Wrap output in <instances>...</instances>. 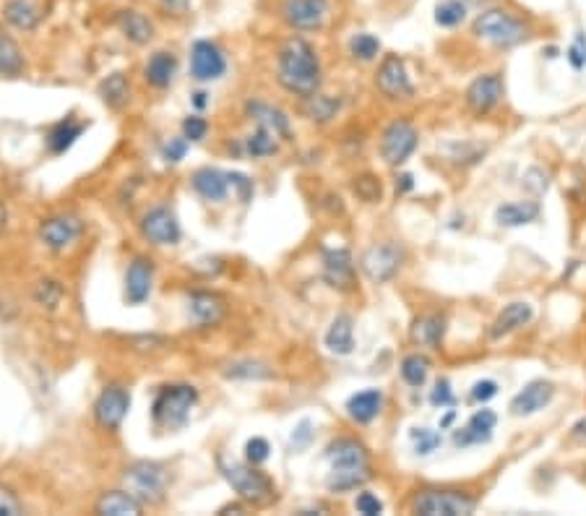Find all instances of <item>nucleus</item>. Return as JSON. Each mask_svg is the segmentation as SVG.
<instances>
[{
	"instance_id": "nucleus-56",
	"label": "nucleus",
	"mask_w": 586,
	"mask_h": 516,
	"mask_svg": "<svg viewBox=\"0 0 586 516\" xmlns=\"http://www.w3.org/2000/svg\"><path fill=\"white\" fill-rule=\"evenodd\" d=\"M412 188H415V178H412L409 172H404V175L396 178V193H409Z\"/></svg>"
},
{
	"instance_id": "nucleus-23",
	"label": "nucleus",
	"mask_w": 586,
	"mask_h": 516,
	"mask_svg": "<svg viewBox=\"0 0 586 516\" xmlns=\"http://www.w3.org/2000/svg\"><path fill=\"white\" fill-rule=\"evenodd\" d=\"M373 477L370 464H331V472L326 477V488L331 493H349V490L363 488Z\"/></svg>"
},
{
	"instance_id": "nucleus-9",
	"label": "nucleus",
	"mask_w": 586,
	"mask_h": 516,
	"mask_svg": "<svg viewBox=\"0 0 586 516\" xmlns=\"http://www.w3.org/2000/svg\"><path fill=\"white\" fill-rule=\"evenodd\" d=\"M417 146H420L417 128L409 120H394L381 136V157L386 159V165L399 167L417 152Z\"/></svg>"
},
{
	"instance_id": "nucleus-22",
	"label": "nucleus",
	"mask_w": 586,
	"mask_h": 516,
	"mask_svg": "<svg viewBox=\"0 0 586 516\" xmlns=\"http://www.w3.org/2000/svg\"><path fill=\"white\" fill-rule=\"evenodd\" d=\"M191 180H193V188H196L198 196L206 201H214V204H219V201L227 199L232 191L230 172L217 170V167H201V170L193 172Z\"/></svg>"
},
{
	"instance_id": "nucleus-26",
	"label": "nucleus",
	"mask_w": 586,
	"mask_h": 516,
	"mask_svg": "<svg viewBox=\"0 0 586 516\" xmlns=\"http://www.w3.org/2000/svg\"><path fill=\"white\" fill-rule=\"evenodd\" d=\"M383 410V391L381 389H365L357 391L347 399V415L355 420L357 425L373 423Z\"/></svg>"
},
{
	"instance_id": "nucleus-47",
	"label": "nucleus",
	"mask_w": 586,
	"mask_h": 516,
	"mask_svg": "<svg viewBox=\"0 0 586 516\" xmlns=\"http://www.w3.org/2000/svg\"><path fill=\"white\" fill-rule=\"evenodd\" d=\"M566 58L576 71H584L586 68V34L584 32H576V37H573V42L566 50Z\"/></svg>"
},
{
	"instance_id": "nucleus-8",
	"label": "nucleus",
	"mask_w": 586,
	"mask_h": 516,
	"mask_svg": "<svg viewBox=\"0 0 586 516\" xmlns=\"http://www.w3.org/2000/svg\"><path fill=\"white\" fill-rule=\"evenodd\" d=\"M284 24L295 32H321L331 14L329 0H282L279 6Z\"/></svg>"
},
{
	"instance_id": "nucleus-29",
	"label": "nucleus",
	"mask_w": 586,
	"mask_h": 516,
	"mask_svg": "<svg viewBox=\"0 0 586 516\" xmlns=\"http://www.w3.org/2000/svg\"><path fill=\"white\" fill-rule=\"evenodd\" d=\"M175 73H178V58L167 50H157V53L149 58L144 68L146 84L154 86V89H167V86L175 81Z\"/></svg>"
},
{
	"instance_id": "nucleus-14",
	"label": "nucleus",
	"mask_w": 586,
	"mask_h": 516,
	"mask_svg": "<svg viewBox=\"0 0 586 516\" xmlns=\"http://www.w3.org/2000/svg\"><path fill=\"white\" fill-rule=\"evenodd\" d=\"M81 232H84V222L79 214H55L42 219L40 240L50 251H66L81 238Z\"/></svg>"
},
{
	"instance_id": "nucleus-53",
	"label": "nucleus",
	"mask_w": 586,
	"mask_h": 516,
	"mask_svg": "<svg viewBox=\"0 0 586 516\" xmlns=\"http://www.w3.org/2000/svg\"><path fill=\"white\" fill-rule=\"evenodd\" d=\"M472 402L477 404H488L490 399L498 397V384L495 381H490V378H482V381H477L475 386H472Z\"/></svg>"
},
{
	"instance_id": "nucleus-7",
	"label": "nucleus",
	"mask_w": 586,
	"mask_h": 516,
	"mask_svg": "<svg viewBox=\"0 0 586 516\" xmlns=\"http://www.w3.org/2000/svg\"><path fill=\"white\" fill-rule=\"evenodd\" d=\"M404 264V248L394 240L373 243L360 258V269L373 285H386L399 274Z\"/></svg>"
},
{
	"instance_id": "nucleus-13",
	"label": "nucleus",
	"mask_w": 586,
	"mask_h": 516,
	"mask_svg": "<svg viewBox=\"0 0 586 516\" xmlns=\"http://www.w3.org/2000/svg\"><path fill=\"white\" fill-rule=\"evenodd\" d=\"M323 282L339 292L355 290L357 266L347 248H326L323 251Z\"/></svg>"
},
{
	"instance_id": "nucleus-46",
	"label": "nucleus",
	"mask_w": 586,
	"mask_h": 516,
	"mask_svg": "<svg viewBox=\"0 0 586 516\" xmlns=\"http://www.w3.org/2000/svg\"><path fill=\"white\" fill-rule=\"evenodd\" d=\"M206 133H209V123H206V118H201V115H188V118L183 120V136L191 141V144L204 141Z\"/></svg>"
},
{
	"instance_id": "nucleus-54",
	"label": "nucleus",
	"mask_w": 586,
	"mask_h": 516,
	"mask_svg": "<svg viewBox=\"0 0 586 516\" xmlns=\"http://www.w3.org/2000/svg\"><path fill=\"white\" fill-rule=\"evenodd\" d=\"M188 144H191V141L185 139H170V144L165 146V159L167 162H180V159H185V154H188Z\"/></svg>"
},
{
	"instance_id": "nucleus-43",
	"label": "nucleus",
	"mask_w": 586,
	"mask_h": 516,
	"mask_svg": "<svg viewBox=\"0 0 586 516\" xmlns=\"http://www.w3.org/2000/svg\"><path fill=\"white\" fill-rule=\"evenodd\" d=\"M34 300H37V305L47 308V311H55L60 300H63V287L55 279H42L37 290H34Z\"/></svg>"
},
{
	"instance_id": "nucleus-25",
	"label": "nucleus",
	"mask_w": 586,
	"mask_h": 516,
	"mask_svg": "<svg viewBox=\"0 0 586 516\" xmlns=\"http://www.w3.org/2000/svg\"><path fill=\"white\" fill-rule=\"evenodd\" d=\"M245 113H248L253 120H256V126H266L269 131L277 133V136L282 141H287L292 136L290 118H287V113H282L279 107L269 105V102L251 100L248 105H245Z\"/></svg>"
},
{
	"instance_id": "nucleus-16",
	"label": "nucleus",
	"mask_w": 586,
	"mask_h": 516,
	"mask_svg": "<svg viewBox=\"0 0 586 516\" xmlns=\"http://www.w3.org/2000/svg\"><path fill=\"white\" fill-rule=\"evenodd\" d=\"M141 235L152 245H175L180 243V222L172 209L154 206L141 219Z\"/></svg>"
},
{
	"instance_id": "nucleus-59",
	"label": "nucleus",
	"mask_w": 586,
	"mask_h": 516,
	"mask_svg": "<svg viewBox=\"0 0 586 516\" xmlns=\"http://www.w3.org/2000/svg\"><path fill=\"white\" fill-rule=\"evenodd\" d=\"M6 219H8V212H6V206L0 204V230L6 227Z\"/></svg>"
},
{
	"instance_id": "nucleus-32",
	"label": "nucleus",
	"mask_w": 586,
	"mask_h": 516,
	"mask_svg": "<svg viewBox=\"0 0 586 516\" xmlns=\"http://www.w3.org/2000/svg\"><path fill=\"white\" fill-rule=\"evenodd\" d=\"M537 219H540L537 201H511V204L498 206V212H495V222L501 227H524Z\"/></svg>"
},
{
	"instance_id": "nucleus-39",
	"label": "nucleus",
	"mask_w": 586,
	"mask_h": 516,
	"mask_svg": "<svg viewBox=\"0 0 586 516\" xmlns=\"http://www.w3.org/2000/svg\"><path fill=\"white\" fill-rule=\"evenodd\" d=\"M342 107V100L336 97H329V94H313L305 100V115H308L313 123H329L331 118H336Z\"/></svg>"
},
{
	"instance_id": "nucleus-49",
	"label": "nucleus",
	"mask_w": 586,
	"mask_h": 516,
	"mask_svg": "<svg viewBox=\"0 0 586 516\" xmlns=\"http://www.w3.org/2000/svg\"><path fill=\"white\" fill-rule=\"evenodd\" d=\"M454 389H451V381L448 378H438L435 389L430 391V404L433 407H451L454 404Z\"/></svg>"
},
{
	"instance_id": "nucleus-27",
	"label": "nucleus",
	"mask_w": 586,
	"mask_h": 516,
	"mask_svg": "<svg viewBox=\"0 0 586 516\" xmlns=\"http://www.w3.org/2000/svg\"><path fill=\"white\" fill-rule=\"evenodd\" d=\"M323 342H326V350H329L331 355H339V358L352 355V350H355V324H352V316H347V313L336 316L334 321H331Z\"/></svg>"
},
{
	"instance_id": "nucleus-31",
	"label": "nucleus",
	"mask_w": 586,
	"mask_h": 516,
	"mask_svg": "<svg viewBox=\"0 0 586 516\" xmlns=\"http://www.w3.org/2000/svg\"><path fill=\"white\" fill-rule=\"evenodd\" d=\"M446 337V316L441 313H425L412 324V339H415L420 347H430V350H438Z\"/></svg>"
},
{
	"instance_id": "nucleus-12",
	"label": "nucleus",
	"mask_w": 586,
	"mask_h": 516,
	"mask_svg": "<svg viewBox=\"0 0 586 516\" xmlns=\"http://www.w3.org/2000/svg\"><path fill=\"white\" fill-rule=\"evenodd\" d=\"M503 94H506V86H503L501 73H482L467 86L464 102L475 115H488L501 105Z\"/></svg>"
},
{
	"instance_id": "nucleus-44",
	"label": "nucleus",
	"mask_w": 586,
	"mask_h": 516,
	"mask_svg": "<svg viewBox=\"0 0 586 516\" xmlns=\"http://www.w3.org/2000/svg\"><path fill=\"white\" fill-rule=\"evenodd\" d=\"M412 441H415V451L420 454V457H428V454H433V451L443 444L441 433L430 428L412 430Z\"/></svg>"
},
{
	"instance_id": "nucleus-19",
	"label": "nucleus",
	"mask_w": 586,
	"mask_h": 516,
	"mask_svg": "<svg viewBox=\"0 0 586 516\" xmlns=\"http://www.w3.org/2000/svg\"><path fill=\"white\" fill-rule=\"evenodd\" d=\"M152 287H154V264L144 256L133 258L126 272V303L144 305L146 300L152 298Z\"/></svg>"
},
{
	"instance_id": "nucleus-11",
	"label": "nucleus",
	"mask_w": 586,
	"mask_h": 516,
	"mask_svg": "<svg viewBox=\"0 0 586 516\" xmlns=\"http://www.w3.org/2000/svg\"><path fill=\"white\" fill-rule=\"evenodd\" d=\"M378 92L389 100H409L415 94V84L409 79L407 63L402 55H386L376 73Z\"/></svg>"
},
{
	"instance_id": "nucleus-18",
	"label": "nucleus",
	"mask_w": 586,
	"mask_h": 516,
	"mask_svg": "<svg viewBox=\"0 0 586 516\" xmlns=\"http://www.w3.org/2000/svg\"><path fill=\"white\" fill-rule=\"evenodd\" d=\"M3 19L19 32H34L47 16L45 0H3Z\"/></svg>"
},
{
	"instance_id": "nucleus-1",
	"label": "nucleus",
	"mask_w": 586,
	"mask_h": 516,
	"mask_svg": "<svg viewBox=\"0 0 586 516\" xmlns=\"http://www.w3.org/2000/svg\"><path fill=\"white\" fill-rule=\"evenodd\" d=\"M321 60H318L316 47L303 37H290L279 47L277 55V79L290 94L297 97H313L321 89Z\"/></svg>"
},
{
	"instance_id": "nucleus-61",
	"label": "nucleus",
	"mask_w": 586,
	"mask_h": 516,
	"mask_svg": "<svg viewBox=\"0 0 586 516\" xmlns=\"http://www.w3.org/2000/svg\"><path fill=\"white\" fill-rule=\"evenodd\" d=\"M584 480H586V477H584Z\"/></svg>"
},
{
	"instance_id": "nucleus-24",
	"label": "nucleus",
	"mask_w": 586,
	"mask_h": 516,
	"mask_svg": "<svg viewBox=\"0 0 586 516\" xmlns=\"http://www.w3.org/2000/svg\"><path fill=\"white\" fill-rule=\"evenodd\" d=\"M532 318H534V308L529 303H521V300H516V303H508L506 308L498 313V318L493 321V326H490V339H493V342H498V339H503V337H508V334L519 331L521 326H527Z\"/></svg>"
},
{
	"instance_id": "nucleus-36",
	"label": "nucleus",
	"mask_w": 586,
	"mask_h": 516,
	"mask_svg": "<svg viewBox=\"0 0 586 516\" xmlns=\"http://www.w3.org/2000/svg\"><path fill=\"white\" fill-rule=\"evenodd\" d=\"M469 11H472V8H469L464 0H438V3H435L433 19L441 29H456L469 19Z\"/></svg>"
},
{
	"instance_id": "nucleus-50",
	"label": "nucleus",
	"mask_w": 586,
	"mask_h": 516,
	"mask_svg": "<svg viewBox=\"0 0 586 516\" xmlns=\"http://www.w3.org/2000/svg\"><path fill=\"white\" fill-rule=\"evenodd\" d=\"M269 441L266 438H251L248 444H245V459L251 464H264L269 459Z\"/></svg>"
},
{
	"instance_id": "nucleus-42",
	"label": "nucleus",
	"mask_w": 586,
	"mask_h": 516,
	"mask_svg": "<svg viewBox=\"0 0 586 516\" xmlns=\"http://www.w3.org/2000/svg\"><path fill=\"white\" fill-rule=\"evenodd\" d=\"M224 376L240 378V381H264V378H271L274 373H271L264 363H256V360H240V363L227 365Z\"/></svg>"
},
{
	"instance_id": "nucleus-10",
	"label": "nucleus",
	"mask_w": 586,
	"mask_h": 516,
	"mask_svg": "<svg viewBox=\"0 0 586 516\" xmlns=\"http://www.w3.org/2000/svg\"><path fill=\"white\" fill-rule=\"evenodd\" d=\"M131 410V394L126 386L110 384L99 391L97 402H94V420L99 428L118 430Z\"/></svg>"
},
{
	"instance_id": "nucleus-57",
	"label": "nucleus",
	"mask_w": 586,
	"mask_h": 516,
	"mask_svg": "<svg viewBox=\"0 0 586 516\" xmlns=\"http://www.w3.org/2000/svg\"><path fill=\"white\" fill-rule=\"evenodd\" d=\"M571 438H573V441H579V444H586V417H581L579 423L573 425Z\"/></svg>"
},
{
	"instance_id": "nucleus-48",
	"label": "nucleus",
	"mask_w": 586,
	"mask_h": 516,
	"mask_svg": "<svg viewBox=\"0 0 586 516\" xmlns=\"http://www.w3.org/2000/svg\"><path fill=\"white\" fill-rule=\"evenodd\" d=\"M230 188L232 193L238 196L243 204H248V201L253 199V193H256V188H253V180L248 178V175H243V172H230Z\"/></svg>"
},
{
	"instance_id": "nucleus-55",
	"label": "nucleus",
	"mask_w": 586,
	"mask_h": 516,
	"mask_svg": "<svg viewBox=\"0 0 586 516\" xmlns=\"http://www.w3.org/2000/svg\"><path fill=\"white\" fill-rule=\"evenodd\" d=\"M193 0H159V6L165 11H172V14H185L191 8Z\"/></svg>"
},
{
	"instance_id": "nucleus-58",
	"label": "nucleus",
	"mask_w": 586,
	"mask_h": 516,
	"mask_svg": "<svg viewBox=\"0 0 586 516\" xmlns=\"http://www.w3.org/2000/svg\"><path fill=\"white\" fill-rule=\"evenodd\" d=\"M206 97H209L206 92H196V94H193V105H196L198 110H204V107L209 105V100H206Z\"/></svg>"
},
{
	"instance_id": "nucleus-15",
	"label": "nucleus",
	"mask_w": 586,
	"mask_h": 516,
	"mask_svg": "<svg viewBox=\"0 0 586 516\" xmlns=\"http://www.w3.org/2000/svg\"><path fill=\"white\" fill-rule=\"evenodd\" d=\"M227 73V55L211 40H198L191 47V76L196 81H217Z\"/></svg>"
},
{
	"instance_id": "nucleus-4",
	"label": "nucleus",
	"mask_w": 586,
	"mask_h": 516,
	"mask_svg": "<svg viewBox=\"0 0 586 516\" xmlns=\"http://www.w3.org/2000/svg\"><path fill=\"white\" fill-rule=\"evenodd\" d=\"M198 402V391L191 384L162 386L152 404V420L162 430H180L191 420V410Z\"/></svg>"
},
{
	"instance_id": "nucleus-21",
	"label": "nucleus",
	"mask_w": 586,
	"mask_h": 516,
	"mask_svg": "<svg viewBox=\"0 0 586 516\" xmlns=\"http://www.w3.org/2000/svg\"><path fill=\"white\" fill-rule=\"evenodd\" d=\"M188 311H191L193 324L201 326V329H209V326L222 324L224 313H227V305L219 298L217 292H193L188 298Z\"/></svg>"
},
{
	"instance_id": "nucleus-60",
	"label": "nucleus",
	"mask_w": 586,
	"mask_h": 516,
	"mask_svg": "<svg viewBox=\"0 0 586 516\" xmlns=\"http://www.w3.org/2000/svg\"><path fill=\"white\" fill-rule=\"evenodd\" d=\"M454 417H456L454 412H448V415L443 417V420H441V428H446V425H451V423H454Z\"/></svg>"
},
{
	"instance_id": "nucleus-45",
	"label": "nucleus",
	"mask_w": 586,
	"mask_h": 516,
	"mask_svg": "<svg viewBox=\"0 0 586 516\" xmlns=\"http://www.w3.org/2000/svg\"><path fill=\"white\" fill-rule=\"evenodd\" d=\"M352 188H355V193L360 196L363 201H368V204H376V201H381V180L373 178V175H360V178H355V183H352Z\"/></svg>"
},
{
	"instance_id": "nucleus-51",
	"label": "nucleus",
	"mask_w": 586,
	"mask_h": 516,
	"mask_svg": "<svg viewBox=\"0 0 586 516\" xmlns=\"http://www.w3.org/2000/svg\"><path fill=\"white\" fill-rule=\"evenodd\" d=\"M355 509L357 514H363V516H378L383 514V501L378 496H373V493H368V490H363V493L357 496Z\"/></svg>"
},
{
	"instance_id": "nucleus-52",
	"label": "nucleus",
	"mask_w": 586,
	"mask_h": 516,
	"mask_svg": "<svg viewBox=\"0 0 586 516\" xmlns=\"http://www.w3.org/2000/svg\"><path fill=\"white\" fill-rule=\"evenodd\" d=\"M21 511H24V506H21L14 490L0 485V516H19Z\"/></svg>"
},
{
	"instance_id": "nucleus-34",
	"label": "nucleus",
	"mask_w": 586,
	"mask_h": 516,
	"mask_svg": "<svg viewBox=\"0 0 586 516\" xmlns=\"http://www.w3.org/2000/svg\"><path fill=\"white\" fill-rule=\"evenodd\" d=\"M279 141L282 139L274 131H269L266 126H256V131L243 139V152L253 159L271 157L279 152Z\"/></svg>"
},
{
	"instance_id": "nucleus-3",
	"label": "nucleus",
	"mask_w": 586,
	"mask_h": 516,
	"mask_svg": "<svg viewBox=\"0 0 586 516\" xmlns=\"http://www.w3.org/2000/svg\"><path fill=\"white\" fill-rule=\"evenodd\" d=\"M219 470H222L224 480L232 485V490L238 493L240 501L253 503V506H269V503L277 501V485H274L269 475L256 470V464H238L219 459Z\"/></svg>"
},
{
	"instance_id": "nucleus-37",
	"label": "nucleus",
	"mask_w": 586,
	"mask_h": 516,
	"mask_svg": "<svg viewBox=\"0 0 586 516\" xmlns=\"http://www.w3.org/2000/svg\"><path fill=\"white\" fill-rule=\"evenodd\" d=\"M99 97L112 110H120L126 105L128 97H131V86H128L126 76L123 73H110L102 84H99Z\"/></svg>"
},
{
	"instance_id": "nucleus-40",
	"label": "nucleus",
	"mask_w": 586,
	"mask_h": 516,
	"mask_svg": "<svg viewBox=\"0 0 586 516\" xmlns=\"http://www.w3.org/2000/svg\"><path fill=\"white\" fill-rule=\"evenodd\" d=\"M428 373H430V360L425 358V355H420V352H415V355H407V358L402 360V378L407 381L412 389H420V386H425V381H428Z\"/></svg>"
},
{
	"instance_id": "nucleus-41",
	"label": "nucleus",
	"mask_w": 586,
	"mask_h": 516,
	"mask_svg": "<svg viewBox=\"0 0 586 516\" xmlns=\"http://www.w3.org/2000/svg\"><path fill=\"white\" fill-rule=\"evenodd\" d=\"M349 53H352V58L360 60V63H370V60H376L378 53H381V40L370 32L352 34V40H349Z\"/></svg>"
},
{
	"instance_id": "nucleus-2",
	"label": "nucleus",
	"mask_w": 586,
	"mask_h": 516,
	"mask_svg": "<svg viewBox=\"0 0 586 516\" xmlns=\"http://www.w3.org/2000/svg\"><path fill=\"white\" fill-rule=\"evenodd\" d=\"M472 34L495 50H514L532 37V27L506 6H488L472 19Z\"/></svg>"
},
{
	"instance_id": "nucleus-6",
	"label": "nucleus",
	"mask_w": 586,
	"mask_h": 516,
	"mask_svg": "<svg viewBox=\"0 0 586 516\" xmlns=\"http://www.w3.org/2000/svg\"><path fill=\"white\" fill-rule=\"evenodd\" d=\"M477 509V498L464 490H420L412 498V511L422 516H467Z\"/></svg>"
},
{
	"instance_id": "nucleus-33",
	"label": "nucleus",
	"mask_w": 586,
	"mask_h": 516,
	"mask_svg": "<svg viewBox=\"0 0 586 516\" xmlns=\"http://www.w3.org/2000/svg\"><path fill=\"white\" fill-rule=\"evenodd\" d=\"M141 509V501H136L128 490H112L97 501V514L102 516H139Z\"/></svg>"
},
{
	"instance_id": "nucleus-28",
	"label": "nucleus",
	"mask_w": 586,
	"mask_h": 516,
	"mask_svg": "<svg viewBox=\"0 0 586 516\" xmlns=\"http://www.w3.org/2000/svg\"><path fill=\"white\" fill-rule=\"evenodd\" d=\"M86 128H89V123H81V120H76L73 115H68L66 120L55 123V126L50 128V133H47V149H50V154H66L68 149L81 139V133H84Z\"/></svg>"
},
{
	"instance_id": "nucleus-5",
	"label": "nucleus",
	"mask_w": 586,
	"mask_h": 516,
	"mask_svg": "<svg viewBox=\"0 0 586 516\" xmlns=\"http://www.w3.org/2000/svg\"><path fill=\"white\" fill-rule=\"evenodd\" d=\"M126 490L141 506H157L165 501L167 485H170V472L159 462H133L123 475Z\"/></svg>"
},
{
	"instance_id": "nucleus-20",
	"label": "nucleus",
	"mask_w": 586,
	"mask_h": 516,
	"mask_svg": "<svg viewBox=\"0 0 586 516\" xmlns=\"http://www.w3.org/2000/svg\"><path fill=\"white\" fill-rule=\"evenodd\" d=\"M495 425H498V415L493 410H477L475 415L469 417L467 425L454 433V446L456 449H467V446L488 444L493 438Z\"/></svg>"
},
{
	"instance_id": "nucleus-38",
	"label": "nucleus",
	"mask_w": 586,
	"mask_h": 516,
	"mask_svg": "<svg viewBox=\"0 0 586 516\" xmlns=\"http://www.w3.org/2000/svg\"><path fill=\"white\" fill-rule=\"evenodd\" d=\"M24 66H27V63H24L21 47L16 45L8 34H0V76L14 79V76H21Z\"/></svg>"
},
{
	"instance_id": "nucleus-17",
	"label": "nucleus",
	"mask_w": 586,
	"mask_h": 516,
	"mask_svg": "<svg viewBox=\"0 0 586 516\" xmlns=\"http://www.w3.org/2000/svg\"><path fill=\"white\" fill-rule=\"evenodd\" d=\"M553 397H555V386L550 384V381L537 378V381H529V384L524 386L514 399H511L508 410H511V415L514 417L537 415V412L545 410L547 404L553 402Z\"/></svg>"
},
{
	"instance_id": "nucleus-35",
	"label": "nucleus",
	"mask_w": 586,
	"mask_h": 516,
	"mask_svg": "<svg viewBox=\"0 0 586 516\" xmlns=\"http://www.w3.org/2000/svg\"><path fill=\"white\" fill-rule=\"evenodd\" d=\"M331 464H368V449L355 438H339L326 449Z\"/></svg>"
},
{
	"instance_id": "nucleus-30",
	"label": "nucleus",
	"mask_w": 586,
	"mask_h": 516,
	"mask_svg": "<svg viewBox=\"0 0 586 516\" xmlns=\"http://www.w3.org/2000/svg\"><path fill=\"white\" fill-rule=\"evenodd\" d=\"M118 27L120 32L126 34V40H131L133 45H149L154 37V24L152 19L136 8H128V11H120L118 14Z\"/></svg>"
}]
</instances>
